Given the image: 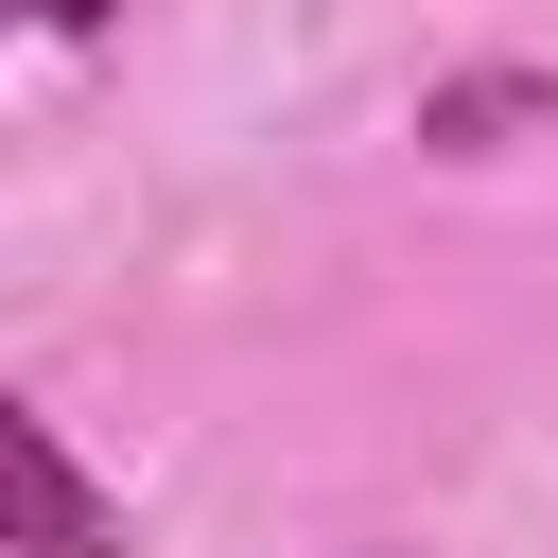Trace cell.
Wrapping results in <instances>:
<instances>
[{
    "instance_id": "obj_3",
    "label": "cell",
    "mask_w": 558,
    "mask_h": 558,
    "mask_svg": "<svg viewBox=\"0 0 558 558\" xmlns=\"http://www.w3.org/2000/svg\"><path fill=\"white\" fill-rule=\"evenodd\" d=\"M17 17H35V35H105L122 0H17Z\"/></svg>"
},
{
    "instance_id": "obj_1",
    "label": "cell",
    "mask_w": 558,
    "mask_h": 558,
    "mask_svg": "<svg viewBox=\"0 0 558 558\" xmlns=\"http://www.w3.org/2000/svg\"><path fill=\"white\" fill-rule=\"evenodd\" d=\"M0 506H17V558H122L105 488L70 471V436H52L35 401H0Z\"/></svg>"
},
{
    "instance_id": "obj_2",
    "label": "cell",
    "mask_w": 558,
    "mask_h": 558,
    "mask_svg": "<svg viewBox=\"0 0 558 558\" xmlns=\"http://www.w3.org/2000/svg\"><path fill=\"white\" fill-rule=\"evenodd\" d=\"M523 122H558V87H541V70H471V87H436V105H418V140H453V157H506Z\"/></svg>"
}]
</instances>
